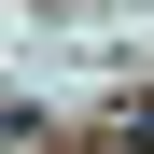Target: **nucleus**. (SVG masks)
I'll return each instance as SVG.
<instances>
[{
    "label": "nucleus",
    "instance_id": "nucleus-1",
    "mask_svg": "<svg viewBox=\"0 0 154 154\" xmlns=\"http://www.w3.org/2000/svg\"><path fill=\"white\" fill-rule=\"evenodd\" d=\"M140 140H154V98H140Z\"/></svg>",
    "mask_w": 154,
    "mask_h": 154
}]
</instances>
